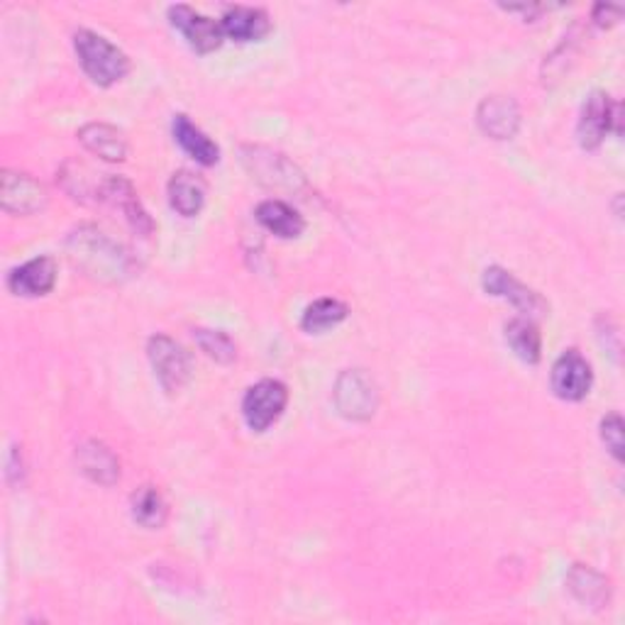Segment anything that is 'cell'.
<instances>
[{"mask_svg": "<svg viewBox=\"0 0 625 625\" xmlns=\"http://www.w3.org/2000/svg\"><path fill=\"white\" fill-rule=\"evenodd\" d=\"M74 49L78 64L98 86H113L130 72V59L123 49L90 29H78L74 35Z\"/></svg>", "mask_w": 625, "mask_h": 625, "instance_id": "6da1fadb", "label": "cell"}, {"mask_svg": "<svg viewBox=\"0 0 625 625\" xmlns=\"http://www.w3.org/2000/svg\"><path fill=\"white\" fill-rule=\"evenodd\" d=\"M72 259L98 279H123L130 274V257L113 240H108L98 230H81L69 240Z\"/></svg>", "mask_w": 625, "mask_h": 625, "instance_id": "7a4b0ae2", "label": "cell"}, {"mask_svg": "<svg viewBox=\"0 0 625 625\" xmlns=\"http://www.w3.org/2000/svg\"><path fill=\"white\" fill-rule=\"evenodd\" d=\"M289 403V389L277 379H265L249 387L242 399V416L249 430L265 432L281 418Z\"/></svg>", "mask_w": 625, "mask_h": 625, "instance_id": "3957f363", "label": "cell"}, {"mask_svg": "<svg viewBox=\"0 0 625 625\" xmlns=\"http://www.w3.org/2000/svg\"><path fill=\"white\" fill-rule=\"evenodd\" d=\"M147 355L149 361H152V369L161 389L167 393H176L184 389V384L191 379V357L176 340L167 335H155L147 345Z\"/></svg>", "mask_w": 625, "mask_h": 625, "instance_id": "277c9868", "label": "cell"}, {"mask_svg": "<svg viewBox=\"0 0 625 625\" xmlns=\"http://www.w3.org/2000/svg\"><path fill=\"white\" fill-rule=\"evenodd\" d=\"M613 127H616V133H621V106L613 103L611 96L597 90L581 106L577 125L579 145L584 149H599Z\"/></svg>", "mask_w": 625, "mask_h": 625, "instance_id": "5b68a950", "label": "cell"}, {"mask_svg": "<svg viewBox=\"0 0 625 625\" xmlns=\"http://www.w3.org/2000/svg\"><path fill=\"white\" fill-rule=\"evenodd\" d=\"M377 384L361 369H350L338 379L335 403L342 416L350 420H367L377 408Z\"/></svg>", "mask_w": 625, "mask_h": 625, "instance_id": "8992f818", "label": "cell"}, {"mask_svg": "<svg viewBox=\"0 0 625 625\" xmlns=\"http://www.w3.org/2000/svg\"><path fill=\"white\" fill-rule=\"evenodd\" d=\"M593 371L579 350H564L552 367V391L562 401H584L591 391Z\"/></svg>", "mask_w": 625, "mask_h": 625, "instance_id": "52a82bcc", "label": "cell"}, {"mask_svg": "<svg viewBox=\"0 0 625 625\" xmlns=\"http://www.w3.org/2000/svg\"><path fill=\"white\" fill-rule=\"evenodd\" d=\"M169 20L181 35L186 37V42L196 49L198 54L216 52V49L223 45V25L218 20H210L206 15H200L198 10L188 5H171L169 8Z\"/></svg>", "mask_w": 625, "mask_h": 625, "instance_id": "ba28073f", "label": "cell"}, {"mask_svg": "<svg viewBox=\"0 0 625 625\" xmlns=\"http://www.w3.org/2000/svg\"><path fill=\"white\" fill-rule=\"evenodd\" d=\"M483 291L497 298H506L511 301L513 306H516L520 312H526V316H542V312L548 310L546 301H542L536 291H530L528 286H523L520 281L511 274V271L501 269V267H489L483 271Z\"/></svg>", "mask_w": 625, "mask_h": 625, "instance_id": "9c48e42d", "label": "cell"}, {"mask_svg": "<svg viewBox=\"0 0 625 625\" xmlns=\"http://www.w3.org/2000/svg\"><path fill=\"white\" fill-rule=\"evenodd\" d=\"M0 200L8 213L29 216L37 213L39 208L47 204L45 186L27 174H15V171H3V181H0Z\"/></svg>", "mask_w": 625, "mask_h": 625, "instance_id": "30bf717a", "label": "cell"}, {"mask_svg": "<svg viewBox=\"0 0 625 625\" xmlns=\"http://www.w3.org/2000/svg\"><path fill=\"white\" fill-rule=\"evenodd\" d=\"M57 284V265L52 257H37L25 261L23 267L10 271L8 286L15 296H45Z\"/></svg>", "mask_w": 625, "mask_h": 625, "instance_id": "8fae6325", "label": "cell"}, {"mask_svg": "<svg viewBox=\"0 0 625 625\" xmlns=\"http://www.w3.org/2000/svg\"><path fill=\"white\" fill-rule=\"evenodd\" d=\"M479 127L493 139H511L520 125V110L516 100L506 96L483 98L477 110Z\"/></svg>", "mask_w": 625, "mask_h": 625, "instance_id": "7c38bea8", "label": "cell"}, {"mask_svg": "<svg viewBox=\"0 0 625 625\" xmlns=\"http://www.w3.org/2000/svg\"><path fill=\"white\" fill-rule=\"evenodd\" d=\"M223 33L235 39V42H259L271 33V20L259 8H247V5H233L225 10L223 20Z\"/></svg>", "mask_w": 625, "mask_h": 625, "instance_id": "4fadbf2b", "label": "cell"}, {"mask_svg": "<svg viewBox=\"0 0 625 625\" xmlns=\"http://www.w3.org/2000/svg\"><path fill=\"white\" fill-rule=\"evenodd\" d=\"M169 204L179 216L194 218L200 213L206 204V184L204 179L191 174V171H179L169 181Z\"/></svg>", "mask_w": 625, "mask_h": 625, "instance_id": "5bb4252c", "label": "cell"}, {"mask_svg": "<svg viewBox=\"0 0 625 625\" xmlns=\"http://www.w3.org/2000/svg\"><path fill=\"white\" fill-rule=\"evenodd\" d=\"M174 137L181 145V149H184L188 157H194L198 164H204V167L218 164V159H220L218 145L204 133V130L191 123L186 115L174 118Z\"/></svg>", "mask_w": 625, "mask_h": 625, "instance_id": "9a60e30c", "label": "cell"}, {"mask_svg": "<svg viewBox=\"0 0 625 625\" xmlns=\"http://www.w3.org/2000/svg\"><path fill=\"white\" fill-rule=\"evenodd\" d=\"M257 220L265 225L271 235L281 240H294L304 233V218L298 216V210L291 208L284 200H265L257 208Z\"/></svg>", "mask_w": 625, "mask_h": 625, "instance_id": "2e32d148", "label": "cell"}, {"mask_svg": "<svg viewBox=\"0 0 625 625\" xmlns=\"http://www.w3.org/2000/svg\"><path fill=\"white\" fill-rule=\"evenodd\" d=\"M81 143L86 145L88 152L98 155L106 161H123L127 155L125 135L118 127H110L106 123H90L81 130Z\"/></svg>", "mask_w": 625, "mask_h": 625, "instance_id": "e0dca14e", "label": "cell"}, {"mask_svg": "<svg viewBox=\"0 0 625 625\" xmlns=\"http://www.w3.org/2000/svg\"><path fill=\"white\" fill-rule=\"evenodd\" d=\"M78 465L81 471L86 474L88 479H94L96 483H110L118 481L120 477V465L113 452H110L106 445L100 442H86V445L78 448Z\"/></svg>", "mask_w": 625, "mask_h": 625, "instance_id": "ac0fdd59", "label": "cell"}, {"mask_svg": "<svg viewBox=\"0 0 625 625\" xmlns=\"http://www.w3.org/2000/svg\"><path fill=\"white\" fill-rule=\"evenodd\" d=\"M506 342L516 355L528 361V365H538L542 355V340L538 326L532 318H516L506 326Z\"/></svg>", "mask_w": 625, "mask_h": 625, "instance_id": "d6986e66", "label": "cell"}, {"mask_svg": "<svg viewBox=\"0 0 625 625\" xmlns=\"http://www.w3.org/2000/svg\"><path fill=\"white\" fill-rule=\"evenodd\" d=\"M169 506L155 487H143L133 493V518L143 528H161L167 523Z\"/></svg>", "mask_w": 625, "mask_h": 625, "instance_id": "ffe728a7", "label": "cell"}, {"mask_svg": "<svg viewBox=\"0 0 625 625\" xmlns=\"http://www.w3.org/2000/svg\"><path fill=\"white\" fill-rule=\"evenodd\" d=\"M347 306L338 298H318L316 304H310L301 318V328L306 332H326L330 328L340 326L347 318Z\"/></svg>", "mask_w": 625, "mask_h": 625, "instance_id": "44dd1931", "label": "cell"}, {"mask_svg": "<svg viewBox=\"0 0 625 625\" xmlns=\"http://www.w3.org/2000/svg\"><path fill=\"white\" fill-rule=\"evenodd\" d=\"M569 589L574 591V597L587 603H601L609 597L606 581H603L597 572H591L587 567H577L569 574Z\"/></svg>", "mask_w": 625, "mask_h": 625, "instance_id": "7402d4cb", "label": "cell"}, {"mask_svg": "<svg viewBox=\"0 0 625 625\" xmlns=\"http://www.w3.org/2000/svg\"><path fill=\"white\" fill-rule=\"evenodd\" d=\"M194 338L198 342V347L204 350L210 359L223 361V365H228V361H233L235 355H237L235 342L230 340L225 332L198 328V330H194Z\"/></svg>", "mask_w": 625, "mask_h": 625, "instance_id": "603a6c76", "label": "cell"}, {"mask_svg": "<svg viewBox=\"0 0 625 625\" xmlns=\"http://www.w3.org/2000/svg\"><path fill=\"white\" fill-rule=\"evenodd\" d=\"M601 440L611 455L623 462V420L618 413H609V416L601 420Z\"/></svg>", "mask_w": 625, "mask_h": 625, "instance_id": "cb8c5ba5", "label": "cell"}, {"mask_svg": "<svg viewBox=\"0 0 625 625\" xmlns=\"http://www.w3.org/2000/svg\"><path fill=\"white\" fill-rule=\"evenodd\" d=\"M593 20H597V25L601 27H611L613 23H618L621 20V8L599 3L597 8H593Z\"/></svg>", "mask_w": 625, "mask_h": 625, "instance_id": "d4e9b609", "label": "cell"}]
</instances>
